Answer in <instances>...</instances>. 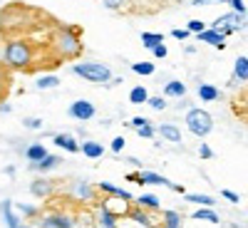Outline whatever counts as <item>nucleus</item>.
<instances>
[{
    "label": "nucleus",
    "mask_w": 248,
    "mask_h": 228,
    "mask_svg": "<svg viewBox=\"0 0 248 228\" xmlns=\"http://www.w3.org/2000/svg\"><path fill=\"white\" fill-rule=\"evenodd\" d=\"M72 72L87 82H94V85H109L112 82V70L107 65H99V62H77Z\"/></svg>",
    "instance_id": "obj_1"
},
{
    "label": "nucleus",
    "mask_w": 248,
    "mask_h": 228,
    "mask_svg": "<svg viewBox=\"0 0 248 228\" xmlns=\"http://www.w3.org/2000/svg\"><path fill=\"white\" fill-rule=\"evenodd\" d=\"M55 40H57V50H60L62 57H75V55H79V50H82L79 35H77V28H75V25H62V28L57 30Z\"/></svg>",
    "instance_id": "obj_2"
},
{
    "label": "nucleus",
    "mask_w": 248,
    "mask_h": 228,
    "mask_svg": "<svg viewBox=\"0 0 248 228\" xmlns=\"http://www.w3.org/2000/svg\"><path fill=\"white\" fill-rule=\"evenodd\" d=\"M3 60L13 67H28L30 60H32V50L28 43H20V40H13V43L5 45L3 50Z\"/></svg>",
    "instance_id": "obj_3"
},
{
    "label": "nucleus",
    "mask_w": 248,
    "mask_h": 228,
    "mask_svg": "<svg viewBox=\"0 0 248 228\" xmlns=\"http://www.w3.org/2000/svg\"><path fill=\"white\" fill-rule=\"evenodd\" d=\"M186 127H189V132L196 134V137H206V134H211V129H214V119H211V114L206 109L194 107V109L186 112Z\"/></svg>",
    "instance_id": "obj_4"
},
{
    "label": "nucleus",
    "mask_w": 248,
    "mask_h": 228,
    "mask_svg": "<svg viewBox=\"0 0 248 228\" xmlns=\"http://www.w3.org/2000/svg\"><path fill=\"white\" fill-rule=\"evenodd\" d=\"M67 114H70L72 119H79V122H90V119L97 114V109H94L92 102H87V99H77V102H72V105H70Z\"/></svg>",
    "instance_id": "obj_5"
},
{
    "label": "nucleus",
    "mask_w": 248,
    "mask_h": 228,
    "mask_svg": "<svg viewBox=\"0 0 248 228\" xmlns=\"http://www.w3.org/2000/svg\"><path fill=\"white\" fill-rule=\"evenodd\" d=\"M196 37L201 40V43L214 45V47H218V50H223V47H226V37H223V32H221V30H216V28H206V30H201Z\"/></svg>",
    "instance_id": "obj_6"
},
{
    "label": "nucleus",
    "mask_w": 248,
    "mask_h": 228,
    "mask_svg": "<svg viewBox=\"0 0 248 228\" xmlns=\"http://www.w3.org/2000/svg\"><path fill=\"white\" fill-rule=\"evenodd\" d=\"M40 226L43 228H75V218L55 213V216H45L43 221H40Z\"/></svg>",
    "instance_id": "obj_7"
},
{
    "label": "nucleus",
    "mask_w": 248,
    "mask_h": 228,
    "mask_svg": "<svg viewBox=\"0 0 248 228\" xmlns=\"http://www.w3.org/2000/svg\"><path fill=\"white\" fill-rule=\"evenodd\" d=\"M137 183H147V186H171L169 179H164V176L156 174V171H141V174H137Z\"/></svg>",
    "instance_id": "obj_8"
},
{
    "label": "nucleus",
    "mask_w": 248,
    "mask_h": 228,
    "mask_svg": "<svg viewBox=\"0 0 248 228\" xmlns=\"http://www.w3.org/2000/svg\"><path fill=\"white\" fill-rule=\"evenodd\" d=\"M161 139H167V141H171V144H181V132H179V127L176 124H159V129H154Z\"/></svg>",
    "instance_id": "obj_9"
},
{
    "label": "nucleus",
    "mask_w": 248,
    "mask_h": 228,
    "mask_svg": "<svg viewBox=\"0 0 248 228\" xmlns=\"http://www.w3.org/2000/svg\"><path fill=\"white\" fill-rule=\"evenodd\" d=\"M57 164H60V156H57V154H47L45 159H40V161H35V164L30 161V169H32V171H40V174H45V171H52Z\"/></svg>",
    "instance_id": "obj_10"
},
{
    "label": "nucleus",
    "mask_w": 248,
    "mask_h": 228,
    "mask_svg": "<svg viewBox=\"0 0 248 228\" xmlns=\"http://www.w3.org/2000/svg\"><path fill=\"white\" fill-rule=\"evenodd\" d=\"M0 209H3V218H5V226H8V228H17V226H20V216L15 213L13 201H10V198H5Z\"/></svg>",
    "instance_id": "obj_11"
},
{
    "label": "nucleus",
    "mask_w": 248,
    "mask_h": 228,
    "mask_svg": "<svg viewBox=\"0 0 248 228\" xmlns=\"http://www.w3.org/2000/svg\"><path fill=\"white\" fill-rule=\"evenodd\" d=\"M72 196L79 198V201H90V198H94V189H92L87 181H77L72 186Z\"/></svg>",
    "instance_id": "obj_12"
},
{
    "label": "nucleus",
    "mask_w": 248,
    "mask_h": 228,
    "mask_svg": "<svg viewBox=\"0 0 248 228\" xmlns=\"http://www.w3.org/2000/svg\"><path fill=\"white\" fill-rule=\"evenodd\" d=\"M99 189H102V191H107V194H109V196H114V198L132 201V194H129L127 189H119V186H114V183H109V181H102V183H99Z\"/></svg>",
    "instance_id": "obj_13"
},
{
    "label": "nucleus",
    "mask_w": 248,
    "mask_h": 228,
    "mask_svg": "<svg viewBox=\"0 0 248 228\" xmlns=\"http://www.w3.org/2000/svg\"><path fill=\"white\" fill-rule=\"evenodd\" d=\"M164 94L174 97V99H181V97L186 94V85H184V82H179V79H171V82H167V85H164Z\"/></svg>",
    "instance_id": "obj_14"
},
{
    "label": "nucleus",
    "mask_w": 248,
    "mask_h": 228,
    "mask_svg": "<svg viewBox=\"0 0 248 228\" xmlns=\"http://www.w3.org/2000/svg\"><path fill=\"white\" fill-rule=\"evenodd\" d=\"M52 141L57 144L60 149H65V152H77V149H79V144H77L70 134H52Z\"/></svg>",
    "instance_id": "obj_15"
},
{
    "label": "nucleus",
    "mask_w": 248,
    "mask_h": 228,
    "mask_svg": "<svg viewBox=\"0 0 248 228\" xmlns=\"http://www.w3.org/2000/svg\"><path fill=\"white\" fill-rule=\"evenodd\" d=\"M191 216H194L196 221L201 218V221H209V223H218V221H221V218H218V213L211 209V206H199V209H196Z\"/></svg>",
    "instance_id": "obj_16"
},
{
    "label": "nucleus",
    "mask_w": 248,
    "mask_h": 228,
    "mask_svg": "<svg viewBox=\"0 0 248 228\" xmlns=\"http://www.w3.org/2000/svg\"><path fill=\"white\" fill-rule=\"evenodd\" d=\"M233 77H236L238 82H246V79H248V57H246V55H238V57H236Z\"/></svg>",
    "instance_id": "obj_17"
},
{
    "label": "nucleus",
    "mask_w": 248,
    "mask_h": 228,
    "mask_svg": "<svg viewBox=\"0 0 248 228\" xmlns=\"http://www.w3.org/2000/svg\"><path fill=\"white\" fill-rule=\"evenodd\" d=\"M30 194H35V196H47V194H52V183H50L47 179H35V181L30 183Z\"/></svg>",
    "instance_id": "obj_18"
},
{
    "label": "nucleus",
    "mask_w": 248,
    "mask_h": 228,
    "mask_svg": "<svg viewBox=\"0 0 248 228\" xmlns=\"http://www.w3.org/2000/svg\"><path fill=\"white\" fill-rule=\"evenodd\" d=\"M82 154L90 156V159H99L102 154H105V147H102L99 141H85L82 144Z\"/></svg>",
    "instance_id": "obj_19"
},
{
    "label": "nucleus",
    "mask_w": 248,
    "mask_h": 228,
    "mask_svg": "<svg viewBox=\"0 0 248 228\" xmlns=\"http://www.w3.org/2000/svg\"><path fill=\"white\" fill-rule=\"evenodd\" d=\"M25 156H28V161H40V159H45L47 156V149L43 147V144H30L28 147V152H25Z\"/></svg>",
    "instance_id": "obj_20"
},
{
    "label": "nucleus",
    "mask_w": 248,
    "mask_h": 228,
    "mask_svg": "<svg viewBox=\"0 0 248 228\" xmlns=\"http://www.w3.org/2000/svg\"><path fill=\"white\" fill-rule=\"evenodd\" d=\"M164 43V35L161 32H144L141 35V45L147 47V50H154L156 45H161Z\"/></svg>",
    "instance_id": "obj_21"
},
{
    "label": "nucleus",
    "mask_w": 248,
    "mask_h": 228,
    "mask_svg": "<svg viewBox=\"0 0 248 228\" xmlns=\"http://www.w3.org/2000/svg\"><path fill=\"white\" fill-rule=\"evenodd\" d=\"M147 99H149V92H147V87H141V85L129 92V102H132V105H144Z\"/></svg>",
    "instance_id": "obj_22"
},
{
    "label": "nucleus",
    "mask_w": 248,
    "mask_h": 228,
    "mask_svg": "<svg viewBox=\"0 0 248 228\" xmlns=\"http://www.w3.org/2000/svg\"><path fill=\"white\" fill-rule=\"evenodd\" d=\"M199 99L214 102V99H218V90H216L214 85H201V87H199Z\"/></svg>",
    "instance_id": "obj_23"
},
{
    "label": "nucleus",
    "mask_w": 248,
    "mask_h": 228,
    "mask_svg": "<svg viewBox=\"0 0 248 228\" xmlns=\"http://www.w3.org/2000/svg\"><path fill=\"white\" fill-rule=\"evenodd\" d=\"M164 228H181V213L179 211H164Z\"/></svg>",
    "instance_id": "obj_24"
},
{
    "label": "nucleus",
    "mask_w": 248,
    "mask_h": 228,
    "mask_svg": "<svg viewBox=\"0 0 248 228\" xmlns=\"http://www.w3.org/2000/svg\"><path fill=\"white\" fill-rule=\"evenodd\" d=\"M37 87L40 90H52V87H60V77L57 75H45L37 79Z\"/></svg>",
    "instance_id": "obj_25"
},
{
    "label": "nucleus",
    "mask_w": 248,
    "mask_h": 228,
    "mask_svg": "<svg viewBox=\"0 0 248 228\" xmlns=\"http://www.w3.org/2000/svg\"><path fill=\"white\" fill-rule=\"evenodd\" d=\"M99 223H102V228H117V216L107 209H102L99 211Z\"/></svg>",
    "instance_id": "obj_26"
},
{
    "label": "nucleus",
    "mask_w": 248,
    "mask_h": 228,
    "mask_svg": "<svg viewBox=\"0 0 248 228\" xmlns=\"http://www.w3.org/2000/svg\"><path fill=\"white\" fill-rule=\"evenodd\" d=\"M189 203H196V206H214V198L211 196H203V194H186L184 196Z\"/></svg>",
    "instance_id": "obj_27"
},
{
    "label": "nucleus",
    "mask_w": 248,
    "mask_h": 228,
    "mask_svg": "<svg viewBox=\"0 0 248 228\" xmlns=\"http://www.w3.org/2000/svg\"><path fill=\"white\" fill-rule=\"evenodd\" d=\"M132 72L149 77V75H154V62H134V65H132Z\"/></svg>",
    "instance_id": "obj_28"
},
{
    "label": "nucleus",
    "mask_w": 248,
    "mask_h": 228,
    "mask_svg": "<svg viewBox=\"0 0 248 228\" xmlns=\"http://www.w3.org/2000/svg\"><path fill=\"white\" fill-rule=\"evenodd\" d=\"M139 206H147V209H159V196H152V194H141L137 198Z\"/></svg>",
    "instance_id": "obj_29"
},
{
    "label": "nucleus",
    "mask_w": 248,
    "mask_h": 228,
    "mask_svg": "<svg viewBox=\"0 0 248 228\" xmlns=\"http://www.w3.org/2000/svg\"><path fill=\"white\" fill-rule=\"evenodd\" d=\"M129 216H132L139 226H147V228L152 226V218H149L147 213H144V211H139V209H137V211H129Z\"/></svg>",
    "instance_id": "obj_30"
},
{
    "label": "nucleus",
    "mask_w": 248,
    "mask_h": 228,
    "mask_svg": "<svg viewBox=\"0 0 248 228\" xmlns=\"http://www.w3.org/2000/svg\"><path fill=\"white\" fill-rule=\"evenodd\" d=\"M13 209H17V213H23V216H37V209L30 203H13Z\"/></svg>",
    "instance_id": "obj_31"
},
{
    "label": "nucleus",
    "mask_w": 248,
    "mask_h": 228,
    "mask_svg": "<svg viewBox=\"0 0 248 228\" xmlns=\"http://www.w3.org/2000/svg\"><path fill=\"white\" fill-rule=\"evenodd\" d=\"M137 134H139L141 139H154V137H156V132H154L152 124H144V127H137Z\"/></svg>",
    "instance_id": "obj_32"
},
{
    "label": "nucleus",
    "mask_w": 248,
    "mask_h": 228,
    "mask_svg": "<svg viewBox=\"0 0 248 228\" xmlns=\"http://www.w3.org/2000/svg\"><path fill=\"white\" fill-rule=\"evenodd\" d=\"M147 102H149V107L156 109V112H161L164 107H167V99H164V97H149Z\"/></svg>",
    "instance_id": "obj_33"
},
{
    "label": "nucleus",
    "mask_w": 248,
    "mask_h": 228,
    "mask_svg": "<svg viewBox=\"0 0 248 228\" xmlns=\"http://www.w3.org/2000/svg\"><path fill=\"white\" fill-rule=\"evenodd\" d=\"M221 196H223L226 201H231V203H238V201H241V196H238L236 191H231V189H221Z\"/></svg>",
    "instance_id": "obj_34"
},
{
    "label": "nucleus",
    "mask_w": 248,
    "mask_h": 228,
    "mask_svg": "<svg viewBox=\"0 0 248 228\" xmlns=\"http://www.w3.org/2000/svg\"><path fill=\"white\" fill-rule=\"evenodd\" d=\"M124 147H127V141H124V137H114V139H112V152H114V154H119Z\"/></svg>",
    "instance_id": "obj_35"
},
{
    "label": "nucleus",
    "mask_w": 248,
    "mask_h": 228,
    "mask_svg": "<svg viewBox=\"0 0 248 228\" xmlns=\"http://www.w3.org/2000/svg\"><path fill=\"white\" fill-rule=\"evenodd\" d=\"M199 156L201 159H214V149L209 147V144H201V147H199Z\"/></svg>",
    "instance_id": "obj_36"
},
{
    "label": "nucleus",
    "mask_w": 248,
    "mask_h": 228,
    "mask_svg": "<svg viewBox=\"0 0 248 228\" xmlns=\"http://www.w3.org/2000/svg\"><path fill=\"white\" fill-rule=\"evenodd\" d=\"M229 5H231L238 15H246V3H243V0H229Z\"/></svg>",
    "instance_id": "obj_37"
},
{
    "label": "nucleus",
    "mask_w": 248,
    "mask_h": 228,
    "mask_svg": "<svg viewBox=\"0 0 248 228\" xmlns=\"http://www.w3.org/2000/svg\"><path fill=\"white\" fill-rule=\"evenodd\" d=\"M25 127H28V129H40V127H43V119H37V117H28V119H25Z\"/></svg>",
    "instance_id": "obj_38"
},
{
    "label": "nucleus",
    "mask_w": 248,
    "mask_h": 228,
    "mask_svg": "<svg viewBox=\"0 0 248 228\" xmlns=\"http://www.w3.org/2000/svg\"><path fill=\"white\" fill-rule=\"evenodd\" d=\"M186 30H189V32H201V30H206V25L201 23V20H191V23H189V28H186Z\"/></svg>",
    "instance_id": "obj_39"
},
{
    "label": "nucleus",
    "mask_w": 248,
    "mask_h": 228,
    "mask_svg": "<svg viewBox=\"0 0 248 228\" xmlns=\"http://www.w3.org/2000/svg\"><path fill=\"white\" fill-rule=\"evenodd\" d=\"M189 35H191L189 30H181V28H174V30H171V37H176V40H186Z\"/></svg>",
    "instance_id": "obj_40"
},
{
    "label": "nucleus",
    "mask_w": 248,
    "mask_h": 228,
    "mask_svg": "<svg viewBox=\"0 0 248 228\" xmlns=\"http://www.w3.org/2000/svg\"><path fill=\"white\" fill-rule=\"evenodd\" d=\"M124 3H127V0H105V5H107L109 10H117V8H122Z\"/></svg>",
    "instance_id": "obj_41"
},
{
    "label": "nucleus",
    "mask_w": 248,
    "mask_h": 228,
    "mask_svg": "<svg viewBox=\"0 0 248 228\" xmlns=\"http://www.w3.org/2000/svg\"><path fill=\"white\" fill-rule=\"evenodd\" d=\"M152 52H154L156 57H167V55H169V50H167V45H164V43H161V45H156Z\"/></svg>",
    "instance_id": "obj_42"
},
{
    "label": "nucleus",
    "mask_w": 248,
    "mask_h": 228,
    "mask_svg": "<svg viewBox=\"0 0 248 228\" xmlns=\"http://www.w3.org/2000/svg\"><path fill=\"white\" fill-rule=\"evenodd\" d=\"M129 124H132V127L137 129V127H144V124H149V119H147V117H134Z\"/></svg>",
    "instance_id": "obj_43"
},
{
    "label": "nucleus",
    "mask_w": 248,
    "mask_h": 228,
    "mask_svg": "<svg viewBox=\"0 0 248 228\" xmlns=\"http://www.w3.org/2000/svg\"><path fill=\"white\" fill-rule=\"evenodd\" d=\"M17 228H32V226H23V223H20V226H17Z\"/></svg>",
    "instance_id": "obj_44"
},
{
    "label": "nucleus",
    "mask_w": 248,
    "mask_h": 228,
    "mask_svg": "<svg viewBox=\"0 0 248 228\" xmlns=\"http://www.w3.org/2000/svg\"><path fill=\"white\" fill-rule=\"evenodd\" d=\"M218 3H229V0H218Z\"/></svg>",
    "instance_id": "obj_45"
},
{
    "label": "nucleus",
    "mask_w": 248,
    "mask_h": 228,
    "mask_svg": "<svg viewBox=\"0 0 248 228\" xmlns=\"http://www.w3.org/2000/svg\"><path fill=\"white\" fill-rule=\"evenodd\" d=\"M0 57H3V55H0Z\"/></svg>",
    "instance_id": "obj_46"
}]
</instances>
